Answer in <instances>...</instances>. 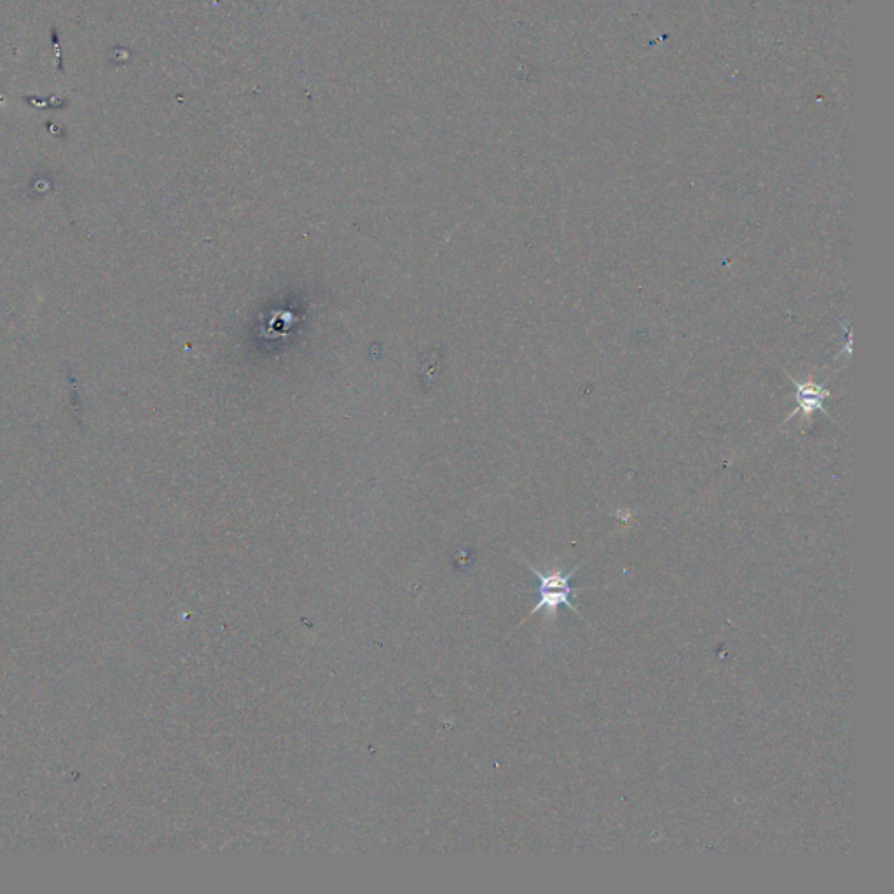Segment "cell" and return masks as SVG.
<instances>
[{
  "mask_svg": "<svg viewBox=\"0 0 894 894\" xmlns=\"http://www.w3.org/2000/svg\"><path fill=\"white\" fill-rule=\"evenodd\" d=\"M531 571L537 575L538 580H540V587H538V594H540V599H538L537 606L533 608L530 612L531 615H535V613L540 612V610H545L547 612V617L549 620L556 619V613H558L559 606H568L571 608L573 612L580 615L577 608L573 606L570 599L571 596H575L578 592L584 591V589H573L570 585V580L573 575H575V571L580 568V564L575 566L570 573H566L563 575V571L559 570V568H554L552 571H540L535 568V566H530Z\"/></svg>",
  "mask_w": 894,
  "mask_h": 894,
  "instance_id": "1",
  "label": "cell"
},
{
  "mask_svg": "<svg viewBox=\"0 0 894 894\" xmlns=\"http://www.w3.org/2000/svg\"><path fill=\"white\" fill-rule=\"evenodd\" d=\"M795 388L798 392V409L802 411L805 418H811L814 411H823V399L828 397V392L821 386L814 385L812 378H809L807 383L795 381Z\"/></svg>",
  "mask_w": 894,
  "mask_h": 894,
  "instance_id": "2",
  "label": "cell"
}]
</instances>
